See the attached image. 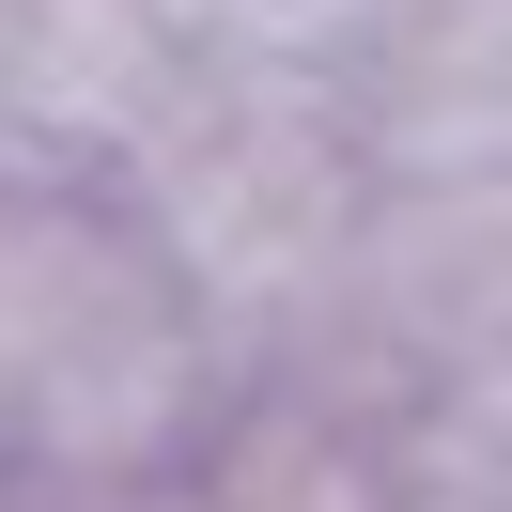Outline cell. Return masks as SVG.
Wrapping results in <instances>:
<instances>
[{"instance_id": "cell-1", "label": "cell", "mask_w": 512, "mask_h": 512, "mask_svg": "<svg viewBox=\"0 0 512 512\" xmlns=\"http://www.w3.org/2000/svg\"><path fill=\"white\" fill-rule=\"evenodd\" d=\"M109 202H125V233L156 249V280L218 326V357L249 373V357L280 342V311L342 264L373 171H357V125H342V78L326 63L202 47V78L156 109V140L109 171Z\"/></svg>"}]
</instances>
